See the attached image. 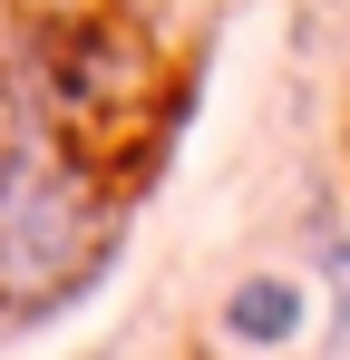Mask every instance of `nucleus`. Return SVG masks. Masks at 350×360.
<instances>
[{
  "mask_svg": "<svg viewBox=\"0 0 350 360\" xmlns=\"http://www.w3.org/2000/svg\"><path fill=\"white\" fill-rule=\"evenodd\" d=\"M108 253V214L88 205L78 156H58L49 136H20L0 156V311H58L98 273Z\"/></svg>",
  "mask_w": 350,
  "mask_h": 360,
  "instance_id": "f257e3e1",
  "label": "nucleus"
},
{
  "mask_svg": "<svg viewBox=\"0 0 350 360\" xmlns=\"http://www.w3.org/2000/svg\"><path fill=\"white\" fill-rule=\"evenodd\" d=\"M302 331H311V292L292 273H243L224 292V341L233 351H292Z\"/></svg>",
  "mask_w": 350,
  "mask_h": 360,
  "instance_id": "f03ea898",
  "label": "nucleus"
}]
</instances>
